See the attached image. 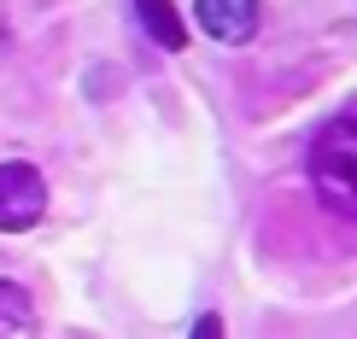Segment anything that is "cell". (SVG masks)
Returning <instances> with one entry per match:
<instances>
[{"label": "cell", "instance_id": "obj_1", "mask_svg": "<svg viewBox=\"0 0 357 339\" xmlns=\"http://www.w3.org/2000/svg\"><path fill=\"white\" fill-rule=\"evenodd\" d=\"M310 187L334 216H357V117L328 123L310 141Z\"/></svg>", "mask_w": 357, "mask_h": 339}, {"label": "cell", "instance_id": "obj_2", "mask_svg": "<svg viewBox=\"0 0 357 339\" xmlns=\"http://www.w3.org/2000/svg\"><path fill=\"white\" fill-rule=\"evenodd\" d=\"M47 216V182H41L36 164L24 158H6L0 164V234H24Z\"/></svg>", "mask_w": 357, "mask_h": 339}, {"label": "cell", "instance_id": "obj_3", "mask_svg": "<svg viewBox=\"0 0 357 339\" xmlns=\"http://www.w3.org/2000/svg\"><path fill=\"white\" fill-rule=\"evenodd\" d=\"M199 29L211 41L241 47V41L258 36V0H199Z\"/></svg>", "mask_w": 357, "mask_h": 339}, {"label": "cell", "instance_id": "obj_4", "mask_svg": "<svg viewBox=\"0 0 357 339\" xmlns=\"http://www.w3.org/2000/svg\"><path fill=\"white\" fill-rule=\"evenodd\" d=\"M135 18H141V29L158 41V47H170V53L188 47V29H182V18H176L170 0H135Z\"/></svg>", "mask_w": 357, "mask_h": 339}, {"label": "cell", "instance_id": "obj_5", "mask_svg": "<svg viewBox=\"0 0 357 339\" xmlns=\"http://www.w3.org/2000/svg\"><path fill=\"white\" fill-rule=\"evenodd\" d=\"M0 339H36V299L18 281H0Z\"/></svg>", "mask_w": 357, "mask_h": 339}, {"label": "cell", "instance_id": "obj_6", "mask_svg": "<svg viewBox=\"0 0 357 339\" xmlns=\"http://www.w3.org/2000/svg\"><path fill=\"white\" fill-rule=\"evenodd\" d=\"M193 339H222V316H211V310H205L199 322H193Z\"/></svg>", "mask_w": 357, "mask_h": 339}]
</instances>
